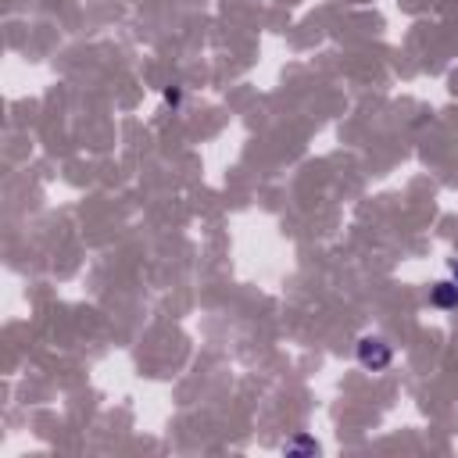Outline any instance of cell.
Masks as SVG:
<instances>
[{
  "mask_svg": "<svg viewBox=\"0 0 458 458\" xmlns=\"http://www.w3.org/2000/svg\"><path fill=\"white\" fill-rule=\"evenodd\" d=\"M391 358H394V351H391L387 340H380V337H361L358 340V361H361V369L380 373V369H387V365H391Z\"/></svg>",
  "mask_w": 458,
  "mask_h": 458,
  "instance_id": "6da1fadb",
  "label": "cell"
},
{
  "mask_svg": "<svg viewBox=\"0 0 458 458\" xmlns=\"http://www.w3.org/2000/svg\"><path fill=\"white\" fill-rule=\"evenodd\" d=\"M287 451L294 454V451H319V444L312 440V437H298L294 444H287Z\"/></svg>",
  "mask_w": 458,
  "mask_h": 458,
  "instance_id": "3957f363",
  "label": "cell"
},
{
  "mask_svg": "<svg viewBox=\"0 0 458 458\" xmlns=\"http://www.w3.org/2000/svg\"><path fill=\"white\" fill-rule=\"evenodd\" d=\"M430 305H433V308H440V312H451V308H458V283H454V280H447V283H437V287L430 290Z\"/></svg>",
  "mask_w": 458,
  "mask_h": 458,
  "instance_id": "7a4b0ae2",
  "label": "cell"
},
{
  "mask_svg": "<svg viewBox=\"0 0 458 458\" xmlns=\"http://www.w3.org/2000/svg\"><path fill=\"white\" fill-rule=\"evenodd\" d=\"M454 283H458V261H454Z\"/></svg>",
  "mask_w": 458,
  "mask_h": 458,
  "instance_id": "277c9868",
  "label": "cell"
}]
</instances>
